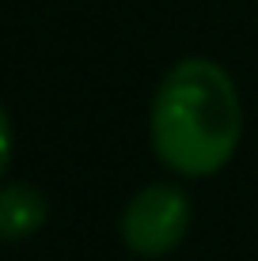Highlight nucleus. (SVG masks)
<instances>
[{
  "mask_svg": "<svg viewBox=\"0 0 258 261\" xmlns=\"http://www.w3.org/2000/svg\"><path fill=\"white\" fill-rule=\"evenodd\" d=\"M190 197L171 182H152L122 208V242L140 257H163L186 239Z\"/></svg>",
  "mask_w": 258,
  "mask_h": 261,
  "instance_id": "nucleus-2",
  "label": "nucleus"
},
{
  "mask_svg": "<svg viewBox=\"0 0 258 261\" xmlns=\"http://www.w3.org/2000/svg\"><path fill=\"white\" fill-rule=\"evenodd\" d=\"M8 163H12V118H8V110L0 106V178H4Z\"/></svg>",
  "mask_w": 258,
  "mask_h": 261,
  "instance_id": "nucleus-4",
  "label": "nucleus"
},
{
  "mask_svg": "<svg viewBox=\"0 0 258 261\" xmlns=\"http://www.w3.org/2000/svg\"><path fill=\"white\" fill-rule=\"evenodd\" d=\"M42 223H46V197H42V190H34L27 182L0 186V239L4 242L31 239Z\"/></svg>",
  "mask_w": 258,
  "mask_h": 261,
  "instance_id": "nucleus-3",
  "label": "nucleus"
},
{
  "mask_svg": "<svg viewBox=\"0 0 258 261\" xmlns=\"http://www.w3.org/2000/svg\"><path fill=\"white\" fill-rule=\"evenodd\" d=\"M152 151L182 178L217 174L239 148V91L209 57H186L163 76L152 98Z\"/></svg>",
  "mask_w": 258,
  "mask_h": 261,
  "instance_id": "nucleus-1",
  "label": "nucleus"
}]
</instances>
